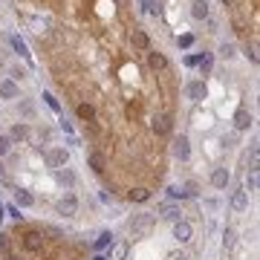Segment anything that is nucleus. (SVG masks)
<instances>
[{"mask_svg":"<svg viewBox=\"0 0 260 260\" xmlns=\"http://www.w3.org/2000/svg\"><path fill=\"white\" fill-rule=\"evenodd\" d=\"M133 12L104 20H52L38 38L52 87L81 133L84 156L102 191L145 205L165 185L177 133L179 78L150 73L127 44Z\"/></svg>","mask_w":260,"mask_h":260,"instance_id":"f257e3e1","label":"nucleus"},{"mask_svg":"<svg viewBox=\"0 0 260 260\" xmlns=\"http://www.w3.org/2000/svg\"><path fill=\"white\" fill-rule=\"evenodd\" d=\"M0 260H90V246L61 225L20 220L0 232Z\"/></svg>","mask_w":260,"mask_h":260,"instance_id":"f03ea898","label":"nucleus"},{"mask_svg":"<svg viewBox=\"0 0 260 260\" xmlns=\"http://www.w3.org/2000/svg\"><path fill=\"white\" fill-rule=\"evenodd\" d=\"M243 47L260 41V0H240V35Z\"/></svg>","mask_w":260,"mask_h":260,"instance_id":"7ed1b4c3","label":"nucleus"},{"mask_svg":"<svg viewBox=\"0 0 260 260\" xmlns=\"http://www.w3.org/2000/svg\"><path fill=\"white\" fill-rule=\"evenodd\" d=\"M153 229H156V214H150V211H139L127 220L130 237H145V234H150Z\"/></svg>","mask_w":260,"mask_h":260,"instance_id":"20e7f679","label":"nucleus"},{"mask_svg":"<svg viewBox=\"0 0 260 260\" xmlns=\"http://www.w3.org/2000/svg\"><path fill=\"white\" fill-rule=\"evenodd\" d=\"M168 156L177 159V162H188L191 159V142H188L185 133H174L171 142H168Z\"/></svg>","mask_w":260,"mask_h":260,"instance_id":"39448f33","label":"nucleus"},{"mask_svg":"<svg viewBox=\"0 0 260 260\" xmlns=\"http://www.w3.org/2000/svg\"><path fill=\"white\" fill-rule=\"evenodd\" d=\"M44 165H47L49 171H61V168H67L70 165V148H64V145L49 148L47 153H44Z\"/></svg>","mask_w":260,"mask_h":260,"instance_id":"423d86ee","label":"nucleus"},{"mask_svg":"<svg viewBox=\"0 0 260 260\" xmlns=\"http://www.w3.org/2000/svg\"><path fill=\"white\" fill-rule=\"evenodd\" d=\"M52 208H55V214H61V217H75V214H78V208H81V200H78L73 191H67L61 200H55V205H52Z\"/></svg>","mask_w":260,"mask_h":260,"instance_id":"0eeeda50","label":"nucleus"},{"mask_svg":"<svg viewBox=\"0 0 260 260\" xmlns=\"http://www.w3.org/2000/svg\"><path fill=\"white\" fill-rule=\"evenodd\" d=\"M171 234H174V240L177 243H182V246H188V243L194 240V223L191 220H177V223L171 225Z\"/></svg>","mask_w":260,"mask_h":260,"instance_id":"6e6552de","label":"nucleus"},{"mask_svg":"<svg viewBox=\"0 0 260 260\" xmlns=\"http://www.w3.org/2000/svg\"><path fill=\"white\" fill-rule=\"evenodd\" d=\"M208 182H211V188H217V191H225V188L232 185V171L225 165H214L211 174H208Z\"/></svg>","mask_w":260,"mask_h":260,"instance_id":"1a4fd4ad","label":"nucleus"},{"mask_svg":"<svg viewBox=\"0 0 260 260\" xmlns=\"http://www.w3.org/2000/svg\"><path fill=\"white\" fill-rule=\"evenodd\" d=\"M52 179H55V185L58 188H64V191H73L75 188V174H73V168L67 165V168H61V171H52Z\"/></svg>","mask_w":260,"mask_h":260,"instance_id":"9d476101","label":"nucleus"},{"mask_svg":"<svg viewBox=\"0 0 260 260\" xmlns=\"http://www.w3.org/2000/svg\"><path fill=\"white\" fill-rule=\"evenodd\" d=\"M229 205H232V211H237V214H246L249 211V194H246V188H234L232 191V197H229Z\"/></svg>","mask_w":260,"mask_h":260,"instance_id":"9b49d317","label":"nucleus"},{"mask_svg":"<svg viewBox=\"0 0 260 260\" xmlns=\"http://www.w3.org/2000/svg\"><path fill=\"white\" fill-rule=\"evenodd\" d=\"M237 243H240V237H237V229H234V225H225V229H223V257H234Z\"/></svg>","mask_w":260,"mask_h":260,"instance_id":"f8f14e48","label":"nucleus"},{"mask_svg":"<svg viewBox=\"0 0 260 260\" xmlns=\"http://www.w3.org/2000/svg\"><path fill=\"white\" fill-rule=\"evenodd\" d=\"M12 197H15V205L18 208H35L38 200L32 191H26V188H12Z\"/></svg>","mask_w":260,"mask_h":260,"instance_id":"ddd939ff","label":"nucleus"},{"mask_svg":"<svg viewBox=\"0 0 260 260\" xmlns=\"http://www.w3.org/2000/svg\"><path fill=\"white\" fill-rule=\"evenodd\" d=\"M234 130H237V133H243V130H249L251 124H254V116H251V110L249 107H240V110L234 113Z\"/></svg>","mask_w":260,"mask_h":260,"instance_id":"4468645a","label":"nucleus"},{"mask_svg":"<svg viewBox=\"0 0 260 260\" xmlns=\"http://www.w3.org/2000/svg\"><path fill=\"white\" fill-rule=\"evenodd\" d=\"M185 95L188 99H191V102H205V99H208V87H205V81H191L185 87Z\"/></svg>","mask_w":260,"mask_h":260,"instance_id":"2eb2a0df","label":"nucleus"},{"mask_svg":"<svg viewBox=\"0 0 260 260\" xmlns=\"http://www.w3.org/2000/svg\"><path fill=\"white\" fill-rule=\"evenodd\" d=\"M113 243H116L113 232H102L93 243H90V251H110V249H113Z\"/></svg>","mask_w":260,"mask_h":260,"instance_id":"dca6fc26","label":"nucleus"},{"mask_svg":"<svg viewBox=\"0 0 260 260\" xmlns=\"http://www.w3.org/2000/svg\"><path fill=\"white\" fill-rule=\"evenodd\" d=\"M156 211H159V217H162V220H171V223L182 220V208H179V205H174V203H162Z\"/></svg>","mask_w":260,"mask_h":260,"instance_id":"f3484780","label":"nucleus"},{"mask_svg":"<svg viewBox=\"0 0 260 260\" xmlns=\"http://www.w3.org/2000/svg\"><path fill=\"white\" fill-rule=\"evenodd\" d=\"M191 18L194 20H208L211 18V6H208V0H191Z\"/></svg>","mask_w":260,"mask_h":260,"instance_id":"a211bd4d","label":"nucleus"},{"mask_svg":"<svg viewBox=\"0 0 260 260\" xmlns=\"http://www.w3.org/2000/svg\"><path fill=\"white\" fill-rule=\"evenodd\" d=\"M0 99H3V102H12V99H20L18 81H12V78H6V81H0Z\"/></svg>","mask_w":260,"mask_h":260,"instance_id":"6ab92c4d","label":"nucleus"},{"mask_svg":"<svg viewBox=\"0 0 260 260\" xmlns=\"http://www.w3.org/2000/svg\"><path fill=\"white\" fill-rule=\"evenodd\" d=\"M107 254H110V260H127V257H130V243H127V240L113 243V249L107 251Z\"/></svg>","mask_w":260,"mask_h":260,"instance_id":"aec40b11","label":"nucleus"},{"mask_svg":"<svg viewBox=\"0 0 260 260\" xmlns=\"http://www.w3.org/2000/svg\"><path fill=\"white\" fill-rule=\"evenodd\" d=\"M9 44H12V49H15L20 58H26V61H29V55H32V52H29V47H26V41H23V38L12 35V38H9Z\"/></svg>","mask_w":260,"mask_h":260,"instance_id":"412c9836","label":"nucleus"},{"mask_svg":"<svg viewBox=\"0 0 260 260\" xmlns=\"http://www.w3.org/2000/svg\"><path fill=\"white\" fill-rule=\"evenodd\" d=\"M197 67H200V73H203V75H208L214 70V55H211V52H203V55L197 58Z\"/></svg>","mask_w":260,"mask_h":260,"instance_id":"4be33fe9","label":"nucleus"},{"mask_svg":"<svg viewBox=\"0 0 260 260\" xmlns=\"http://www.w3.org/2000/svg\"><path fill=\"white\" fill-rule=\"evenodd\" d=\"M44 102H47V107L52 113H58V116H64V107H61V102H58L55 95L49 93V90H44Z\"/></svg>","mask_w":260,"mask_h":260,"instance_id":"5701e85b","label":"nucleus"},{"mask_svg":"<svg viewBox=\"0 0 260 260\" xmlns=\"http://www.w3.org/2000/svg\"><path fill=\"white\" fill-rule=\"evenodd\" d=\"M243 188H246V194H254L257 191V171H246V182H243Z\"/></svg>","mask_w":260,"mask_h":260,"instance_id":"b1692460","label":"nucleus"},{"mask_svg":"<svg viewBox=\"0 0 260 260\" xmlns=\"http://www.w3.org/2000/svg\"><path fill=\"white\" fill-rule=\"evenodd\" d=\"M217 52H220V58H223V61H232V58L237 55V49H234V44H229V41H223Z\"/></svg>","mask_w":260,"mask_h":260,"instance_id":"393cba45","label":"nucleus"},{"mask_svg":"<svg viewBox=\"0 0 260 260\" xmlns=\"http://www.w3.org/2000/svg\"><path fill=\"white\" fill-rule=\"evenodd\" d=\"M12 145H15V142H12L6 133H0V159H6L12 153Z\"/></svg>","mask_w":260,"mask_h":260,"instance_id":"a878e982","label":"nucleus"},{"mask_svg":"<svg viewBox=\"0 0 260 260\" xmlns=\"http://www.w3.org/2000/svg\"><path fill=\"white\" fill-rule=\"evenodd\" d=\"M58 127H61V133H64V136H73V133H75V124L67 119V116H61V119H58Z\"/></svg>","mask_w":260,"mask_h":260,"instance_id":"bb28decb","label":"nucleus"},{"mask_svg":"<svg viewBox=\"0 0 260 260\" xmlns=\"http://www.w3.org/2000/svg\"><path fill=\"white\" fill-rule=\"evenodd\" d=\"M237 142H240V133L232 130V133H225L223 136V148H237Z\"/></svg>","mask_w":260,"mask_h":260,"instance_id":"cd10ccee","label":"nucleus"},{"mask_svg":"<svg viewBox=\"0 0 260 260\" xmlns=\"http://www.w3.org/2000/svg\"><path fill=\"white\" fill-rule=\"evenodd\" d=\"M194 41H197V38L191 35V32H185V35H179L177 44H179V49H191V47H194Z\"/></svg>","mask_w":260,"mask_h":260,"instance_id":"c85d7f7f","label":"nucleus"},{"mask_svg":"<svg viewBox=\"0 0 260 260\" xmlns=\"http://www.w3.org/2000/svg\"><path fill=\"white\" fill-rule=\"evenodd\" d=\"M9 75H12V81H23V78H26V70H23V67H9Z\"/></svg>","mask_w":260,"mask_h":260,"instance_id":"c756f323","label":"nucleus"},{"mask_svg":"<svg viewBox=\"0 0 260 260\" xmlns=\"http://www.w3.org/2000/svg\"><path fill=\"white\" fill-rule=\"evenodd\" d=\"M6 211H9V217L15 220V223H20V220H23V211H20V208H18L15 203H12V205H6Z\"/></svg>","mask_w":260,"mask_h":260,"instance_id":"7c9ffc66","label":"nucleus"},{"mask_svg":"<svg viewBox=\"0 0 260 260\" xmlns=\"http://www.w3.org/2000/svg\"><path fill=\"white\" fill-rule=\"evenodd\" d=\"M168 197H171V200H182V197H185V191H182L179 185H171V188H168Z\"/></svg>","mask_w":260,"mask_h":260,"instance_id":"2f4dec72","label":"nucleus"},{"mask_svg":"<svg viewBox=\"0 0 260 260\" xmlns=\"http://www.w3.org/2000/svg\"><path fill=\"white\" fill-rule=\"evenodd\" d=\"M150 15H162V0H148Z\"/></svg>","mask_w":260,"mask_h":260,"instance_id":"473e14b6","label":"nucleus"},{"mask_svg":"<svg viewBox=\"0 0 260 260\" xmlns=\"http://www.w3.org/2000/svg\"><path fill=\"white\" fill-rule=\"evenodd\" d=\"M90 260H110L107 251H90Z\"/></svg>","mask_w":260,"mask_h":260,"instance_id":"72a5a7b5","label":"nucleus"},{"mask_svg":"<svg viewBox=\"0 0 260 260\" xmlns=\"http://www.w3.org/2000/svg\"><path fill=\"white\" fill-rule=\"evenodd\" d=\"M67 145H70V148H78V145H81V139L73 133V136H67Z\"/></svg>","mask_w":260,"mask_h":260,"instance_id":"f704fd0d","label":"nucleus"},{"mask_svg":"<svg viewBox=\"0 0 260 260\" xmlns=\"http://www.w3.org/2000/svg\"><path fill=\"white\" fill-rule=\"evenodd\" d=\"M197 58H200V55H185V58H182V64H185V67H197Z\"/></svg>","mask_w":260,"mask_h":260,"instance_id":"c9c22d12","label":"nucleus"},{"mask_svg":"<svg viewBox=\"0 0 260 260\" xmlns=\"http://www.w3.org/2000/svg\"><path fill=\"white\" fill-rule=\"evenodd\" d=\"M168 260H188V254H185V251H179V254H171Z\"/></svg>","mask_w":260,"mask_h":260,"instance_id":"e433bc0d","label":"nucleus"},{"mask_svg":"<svg viewBox=\"0 0 260 260\" xmlns=\"http://www.w3.org/2000/svg\"><path fill=\"white\" fill-rule=\"evenodd\" d=\"M0 67H3V58H0Z\"/></svg>","mask_w":260,"mask_h":260,"instance_id":"4c0bfd02","label":"nucleus"},{"mask_svg":"<svg viewBox=\"0 0 260 260\" xmlns=\"http://www.w3.org/2000/svg\"><path fill=\"white\" fill-rule=\"evenodd\" d=\"M0 214H3V205H0Z\"/></svg>","mask_w":260,"mask_h":260,"instance_id":"58836bf2","label":"nucleus"}]
</instances>
